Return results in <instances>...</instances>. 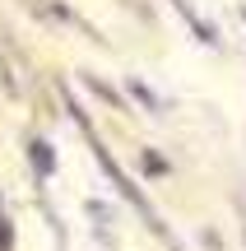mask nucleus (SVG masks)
<instances>
[{
    "instance_id": "nucleus-1",
    "label": "nucleus",
    "mask_w": 246,
    "mask_h": 251,
    "mask_svg": "<svg viewBox=\"0 0 246 251\" xmlns=\"http://www.w3.org/2000/svg\"><path fill=\"white\" fill-rule=\"evenodd\" d=\"M33 158H37V172H51V153H46V144H33Z\"/></svg>"
}]
</instances>
